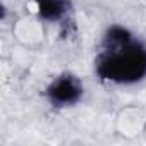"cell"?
Listing matches in <instances>:
<instances>
[{
  "instance_id": "obj_2",
  "label": "cell",
  "mask_w": 146,
  "mask_h": 146,
  "mask_svg": "<svg viewBox=\"0 0 146 146\" xmlns=\"http://www.w3.org/2000/svg\"><path fill=\"white\" fill-rule=\"evenodd\" d=\"M83 96V86L78 78L72 74H62L50 83L46 88V98L52 105L57 107H69L74 105Z\"/></svg>"
},
{
  "instance_id": "obj_1",
  "label": "cell",
  "mask_w": 146,
  "mask_h": 146,
  "mask_svg": "<svg viewBox=\"0 0 146 146\" xmlns=\"http://www.w3.org/2000/svg\"><path fill=\"white\" fill-rule=\"evenodd\" d=\"M96 72L105 81L131 84L146 76V46L120 26L107 31L103 50L96 58Z\"/></svg>"
},
{
  "instance_id": "obj_3",
  "label": "cell",
  "mask_w": 146,
  "mask_h": 146,
  "mask_svg": "<svg viewBox=\"0 0 146 146\" xmlns=\"http://www.w3.org/2000/svg\"><path fill=\"white\" fill-rule=\"evenodd\" d=\"M38 14L46 21H60L70 11L69 0H36Z\"/></svg>"
}]
</instances>
